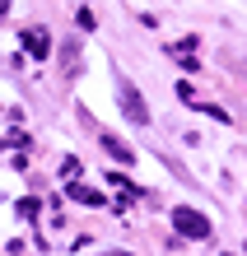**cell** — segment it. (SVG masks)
I'll return each mask as SVG.
<instances>
[{
  "label": "cell",
  "mask_w": 247,
  "mask_h": 256,
  "mask_svg": "<svg viewBox=\"0 0 247 256\" xmlns=\"http://www.w3.org/2000/svg\"><path fill=\"white\" fill-rule=\"evenodd\" d=\"M24 47H28V56H47V52H52L47 28H28V33H24Z\"/></svg>",
  "instance_id": "cell-4"
},
{
  "label": "cell",
  "mask_w": 247,
  "mask_h": 256,
  "mask_svg": "<svg viewBox=\"0 0 247 256\" xmlns=\"http://www.w3.org/2000/svg\"><path fill=\"white\" fill-rule=\"evenodd\" d=\"M98 149L107 158H117V163H135V149L121 140V135H112V130H98Z\"/></svg>",
  "instance_id": "cell-3"
},
{
  "label": "cell",
  "mask_w": 247,
  "mask_h": 256,
  "mask_svg": "<svg viewBox=\"0 0 247 256\" xmlns=\"http://www.w3.org/2000/svg\"><path fill=\"white\" fill-rule=\"evenodd\" d=\"M61 70H66V74H80V42H75V38L61 42Z\"/></svg>",
  "instance_id": "cell-5"
},
{
  "label": "cell",
  "mask_w": 247,
  "mask_h": 256,
  "mask_svg": "<svg viewBox=\"0 0 247 256\" xmlns=\"http://www.w3.org/2000/svg\"><path fill=\"white\" fill-rule=\"evenodd\" d=\"M107 256H131V252H107Z\"/></svg>",
  "instance_id": "cell-9"
},
{
  "label": "cell",
  "mask_w": 247,
  "mask_h": 256,
  "mask_svg": "<svg viewBox=\"0 0 247 256\" xmlns=\"http://www.w3.org/2000/svg\"><path fill=\"white\" fill-rule=\"evenodd\" d=\"M19 214H24V219H38L42 205H38V200H19Z\"/></svg>",
  "instance_id": "cell-7"
},
{
  "label": "cell",
  "mask_w": 247,
  "mask_h": 256,
  "mask_svg": "<svg viewBox=\"0 0 247 256\" xmlns=\"http://www.w3.org/2000/svg\"><path fill=\"white\" fill-rule=\"evenodd\" d=\"M80 28H84V33H94V28H98V19H94V10H80Z\"/></svg>",
  "instance_id": "cell-8"
},
{
  "label": "cell",
  "mask_w": 247,
  "mask_h": 256,
  "mask_svg": "<svg viewBox=\"0 0 247 256\" xmlns=\"http://www.w3.org/2000/svg\"><path fill=\"white\" fill-rule=\"evenodd\" d=\"M117 102H121V112H126L131 126H149V102L135 94L131 80H117Z\"/></svg>",
  "instance_id": "cell-1"
},
{
  "label": "cell",
  "mask_w": 247,
  "mask_h": 256,
  "mask_svg": "<svg viewBox=\"0 0 247 256\" xmlns=\"http://www.w3.org/2000/svg\"><path fill=\"white\" fill-rule=\"evenodd\" d=\"M66 196H75V200H80V205H103V196H98L94 186H80V182H75V186H70Z\"/></svg>",
  "instance_id": "cell-6"
},
{
  "label": "cell",
  "mask_w": 247,
  "mask_h": 256,
  "mask_svg": "<svg viewBox=\"0 0 247 256\" xmlns=\"http://www.w3.org/2000/svg\"><path fill=\"white\" fill-rule=\"evenodd\" d=\"M173 228L182 233V238H191V242H200V238H210L214 228H210V219L200 214V210H191V205H177L173 210Z\"/></svg>",
  "instance_id": "cell-2"
}]
</instances>
